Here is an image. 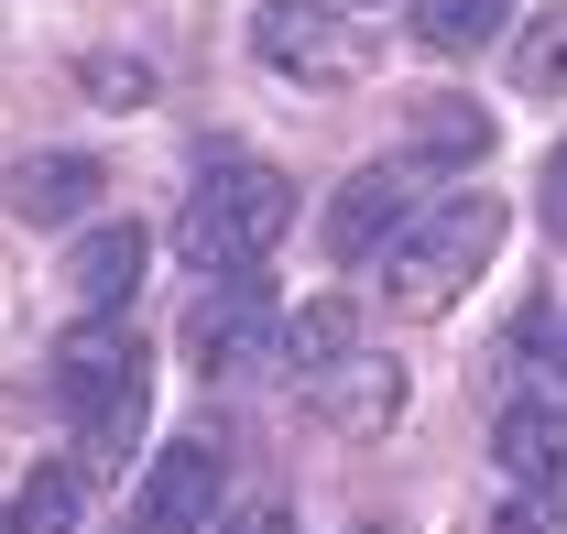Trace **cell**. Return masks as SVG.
Masks as SVG:
<instances>
[{
	"mask_svg": "<svg viewBox=\"0 0 567 534\" xmlns=\"http://www.w3.org/2000/svg\"><path fill=\"white\" fill-rule=\"evenodd\" d=\"M492 251H502V197H492V186L415 207V218H404V240L382 251V306H393V317H447V306L481 284Z\"/></svg>",
	"mask_w": 567,
	"mask_h": 534,
	"instance_id": "1",
	"label": "cell"
},
{
	"mask_svg": "<svg viewBox=\"0 0 567 534\" xmlns=\"http://www.w3.org/2000/svg\"><path fill=\"white\" fill-rule=\"evenodd\" d=\"M284 229H295V186H284L262 153H229V164L197 175V197H186V218H175V251H186V273L240 284Z\"/></svg>",
	"mask_w": 567,
	"mask_h": 534,
	"instance_id": "2",
	"label": "cell"
},
{
	"mask_svg": "<svg viewBox=\"0 0 567 534\" xmlns=\"http://www.w3.org/2000/svg\"><path fill=\"white\" fill-rule=\"evenodd\" d=\"M142 393H153V371H142L132 317H76V328L55 338V403H66L76 425L110 414V403H142Z\"/></svg>",
	"mask_w": 567,
	"mask_h": 534,
	"instance_id": "3",
	"label": "cell"
},
{
	"mask_svg": "<svg viewBox=\"0 0 567 534\" xmlns=\"http://www.w3.org/2000/svg\"><path fill=\"white\" fill-rule=\"evenodd\" d=\"M284 349V317H274V295L240 273V284H208L197 306H186V360L208 371V382H240V371H262Z\"/></svg>",
	"mask_w": 567,
	"mask_h": 534,
	"instance_id": "4",
	"label": "cell"
},
{
	"mask_svg": "<svg viewBox=\"0 0 567 534\" xmlns=\"http://www.w3.org/2000/svg\"><path fill=\"white\" fill-rule=\"evenodd\" d=\"M218 502H229V448L164 437V459L142 469V534H218Z\"/></svg>",
	"mask_w": 567,
	"mask_h": 534,
	"instance_id": "5",
	"label": "cell"
},
{
	"mask_svg": "<svg viewBox=\"0 0 567 534\" xmlns=\"http://www.w3.org/2000/svg\"><path fill=\"white\" fill-rule=\"evenodd\" d=\"M251 44H262V66L306 76V88L360 76V33L328 11V0H262V11H251Z\"/></svg>",
	"mask_w": 567,
	"mask_h": 534,
	"instance_id": "6",
	"label": "cell"
},
{
	"mask_svg": "<svg viewBox=\"0 0 567 534\" xmlns=\"http://www.w3.org/2000/svg\"><path fill=\"white\" fill-rule=\"evenodd\" d=\"M404 218H415V175L404 164H360L350 186L328 197V263H382L393 240H404Z\"/></svg>",
	"mask_w": 567,
	"mask_h": 534,
	"instance_id": "7",
	"label": "cell"
},
{
	"mask_svg": "<svg viewBox=\"0 0 567 534\" xmlns=\"http://www.w3.org/2000/svg\"><path fill=\"white\" fill-rule=\"evenodd\" d=\"M306 393V414L328 425V437H393L404 425V360H371V349H350L339 371H317V382H295Z\"/></svg>",
	"mask_w": 567,
	"mask_h": 534,
	"instance_id": "8",
	"label": "cell"
},
{
	"mask_svg": "<svg viewBox=\"0 0 567 534\" xmlns=\"http://www.w3.org/2000/svg\"><path fill=\"white\" fill-rule=\"evenodd\" d=\"M142 263H153L142 218H99V229H76V251H66L76 306H87V317H121V306H132V284H142Z\"/></svg>",
	"mask_w": 567,
	"mask_h": 534,
	"instance_id": "9",
	"label": "cell"
},
{
	"mask_svg": "<svg viewBox=\"0 0 567 534\" xmlns=\"http://www.w3.org/2000/svg\"><path fill=\"white\" fill-rule=\"evenodd\" d=\"M99 164L87 153H22L11 164V218H33V229H66V218H87L99 207Z\"/></svg>",
	"mask_w": 567,
	"mask_h": 534,
	"instance_id": "10",
	"label": "cell"
},
{
	"mask_svg": "<svg viewBox=\"0 0 567 534\" xmlns=\"http://www.w3.org/2000/svg\"><path fill=\"white\" fill-rule=\"evenodd\" d=\"M481 153H492L481 99H415L404 110V175H447V164H481Z\"/></svg>",
	"mask_w": 567,
	"mask_h": 534,
	"instance_id": "11",
	"label": "cell"
},
{
	"mask_svg": "<svg viewBox=\"0 0 567 534\" xmlns=\"http://www.w3.org/2000/svg\"><path fill=\"white\" fill-rule=\"evenodd\" d=\"M492 459L524 480V491H567V403H502Z\"/></svg>",
	"mask_w": 567,
	"mask_h": 534,
	"instance_id": "12",
	"label": "cell"
},
{
	"mask_svg": "<svg viewBox=\"0 0 567 534\" xmlns=\"http://www.w3.org/2000/svg\"><path fill=\"white\" fill-rule=\"evenodd\" d=\"M360 349V317L350 306H339V295H317V306H295V317H284V371H295V382H317V371H339V360H350Z\"/></svg>",
	"mask_w": 567,
	"mask_h": 534,
	"instance_id": "13",
	"label": "cell"
},
{
	"mask_svg": "<svg viewBox=\"0 0 567 534\" xmlns=\"http://www.w3.org/2000/svg\"><path fill=\"white\" fill-rule=\"evenodd\" d=\"M404 22H415V44H436V55H481V44L513 33V0H415Z\"/></svg>",
	"mask_w": 567,
	"mask_h": 534,
	"instance_id": "14",
	"label": "cell"
},
{
	"mask_svg": "<svg viewBox=\"0 0 567 534\" xmlns=\"http://www.w3.org/2000/svg\"><path fill=\"white\" fill-rule=\"evenodd\" d=\"M142 414H153V393L142 403H110V414H87V425H76V491H110V480H121V469H132V448H142Z\"/></svg>",
	"mask_w": 567,
	"mask_h": 534,
	"instance_id": "15",
	"label": "cell"
},
{
	"mask_svg": "<svg viewBox=\"0 0 567 534\" xmlns=\"http://www.w3.org/2000/svg\"><path fill=\"white\" fill-rule=\"evenodd\" d=\"M76 502H87V491H76L66 469H33V480L11 491V513H0V534H76Z\"/></svg>",
	"mask_w": 567,
	"mask_h": 534,
	"instance_id": "16",
	"label": "cell"
},
{
	"mask_svg": "<svg viewBox=\"0 0 567 534\" xmlns=\"http://www.w3.org/2000/svg\"><path fill=\"white\" fill-rule=\"evenodd\" d=\"M513 76H524L535 99H546V88H567V0L546 11V22H535V33H524V55H513Z\"/></svg>",
	"mask_w": 567,
	"mask_h": 534,
	"instance_id": "17",
	"label": "cell"
},
{
	"mask_svg": "<svg viewBox=\"0 0 567 534\" xmlns=\"http://www.w3.org/2000/svg\"><path fill=\"white\" fill-rule=\"evenodd\" d=\"M492 534H567V491H524V502H513Z\"/></svg>",
	"mask_w": 567,
	"mask_h": 534,
	"instance_id": "18",
	"label": "cell"
},
{
	"mask_svg": "<svg viewBox=\"0 0 567 534\" xmlns=\"http://www.w3.org/2000/svg\"><path fill=\"white\" fill-rule=\"evenodd\" d=\"M87 88H99L110 110H142V99H153V76H142V66H87Z\"/></svg>",
	"mask_w": 567,
	"mask_h": 534,
	"instance_id": "19",
	"label": "cell"
},
{
	"mask_svg": "<svg viewBox=\"0 0 567 534\" xmlns=\"http://www.w3.org/2000/svg\"><path fill=\"white\" fill-rule=\"evenodd\" d=\"M218 534H295V513H284V502H251V513H229Z\"/></svg>",
	"mask_w": 567,
	"mask_h": 534,
	"instance_id": "20",
	"label": "cell"
},
{
	"mask_svg": "<svg viewBox=\"0 0 567 534\" xmlns=\"http://www.w3.org/2000/svg\"><path fill=\"white\" fill-rule=\"evenodd\" d=\"M546 229H557V240H567V142H557V153H546Z\"/></svg>",
	"mask_w": 567,
	"mask_h": 534,
	"instance_id": "21",
	"label": "cell"
},
{
	"mask_svg": "<svg viewBox=\"0 0 567 534\" xmlns=\"http://www.w3.org/2000/svg\"><path fill=\"white\" fill-rule=\"evenodd\" d=\"M350 534H404V524H350Z\"/></svg>",
	"mask_w": 567,
	"mask_h": 534,
	"instance_id": "22",
	"label": "cell"
},
{
	"mask_svg": "<svg viewBox=\"0 0 567 534\" xmlns=\"http://www.w3.org/2000/svg\"><path fill=\"white\" fill-rule=\"evenodd\" d=\"M557 371H567V338H557Z\"/></svg>",
	"mask_w": 567,
	"mask_h": 534,
	"instance_id": "23",
	"label": "cell"
}]
</instances>
